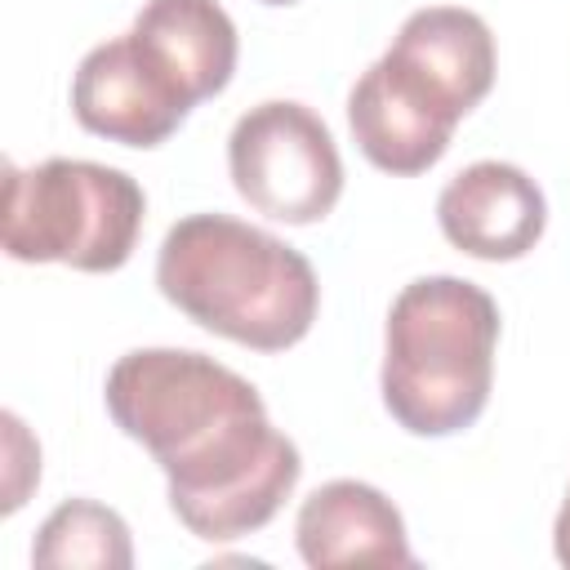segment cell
<instances>
[{
  "label": "cell",
  "instance_id": "cell-9",
  "mask_svg": "<svg viewBox=\"0 0 570 570\" xmlns=\"http://www.w3.org/2000/svg\"><path fill=\"white\" fill-rule=\"evenodd\" d=\"M129 36L187 107L223 94L240 53L236 22L218 0H147Z\"/></svg>",
  "mask_w": 570,
  "mask_h": 570
},
{
  "label": "cell",
  "instance_id": "cell-6",
  "mask_svg": "<svg viewBox=\"0 0 570 570\" xmlns=\"http://www.w3.org/2000/svg\"><path fill=\"white\" fill-rule=\"evenodd\" d=\"M227 169L240 200L289 227L321 223L343 196V156L334 134L294 98H267L232 125Z\"/></svg>",
  "mask_w": 570,
  "mask_h": 570
},
{
  "label": "cell",
  "instance_id": "cell-8",
  "mask_svg": "<svg viewBox=\"0 0 570 570\" xmlns=\"http://www.w3.org/2000/svg\"><path fill=\"white\" fill-rule=\"evenodd\" d=\"M436 223L454 249L481 263H512L539 245L548 227V200L521 165L476 160L441 187Z\"/></svg>",
  "mask_w": 570,
  "mask_h": 570
},
{
  "label": "cell",
  "instance_id": "cell-3",
  "mask_svg": "<svg viewBox=\"0 0 570 570\" xmlns=\"http://www.w3.org/2000/svg\"><path fill=\"white\" fill-rule=\"evenodd\" d=\"M156 285L187 321L254 352L294 347L321 307L312 263L232 214L178 218L160 240Z\"/></svg>",
  "mask_w": 570,
  "mask_h": 570
},
{
  "label": "cell",
  "instance_id": "cell-11",
  "mask_svg": "<svg viewBox=\"0 0 570 570\" xmlns=\"http://www.w3.org/2000/svg\"><path fill=\"white\" fill-rule=\"evenodd\" d=\"M36 566H94V570H129L134 543L129 525L116 508L94 499H67L58 503L31 543Z\"/></svg>",
  "mask_w": 570,
  "mask_h": 570
},
{
  "label": "cell",
  "instance_id": "cell-12",
  "mask_svg": "<svg viewBox=\"0 0 570 570\" xmlns=\"http://www.w3.org/2000/svg\"><path fill=\"white\" fill-rule=\"evenodd\" d=\"M4 436H9V490H4V508H9V499L18 494V472H27L31 481H40V445L22 459V450L31 445V436H27V428H22L18 414H4Z\"/></svg>",
  "mask_w": 570,
  "mask_h": 570
},
{
  "label": "cell",
  "instance_id": "cell-13",
  "mask_svg": "<svg viewBox=\"0 0 570 570\" xmlns=\"http://www.w3.org/2000/svg\"><path fill=\"white\" fill-rule=\"evenodd\" d=\"M552 552H557L561 566H570V490H566V503L552 521Z\"/></svg>",
  "mask_w": 570,
  "mask_h": 570
},
{
  "label": "cell",
  "instance_id": "cell-5",
  "mask_svg": "<svg viewBox=\"0 0 570 570\" xmlns=\"http://www.w3.org/2000/svg\"><path fill=\"white\" fill-rule=\"evenodd\" d=\"M142 187L98 160L49 156L31 169L4 165V254L18 263H67L76 272H116L142 232Z\"/></svg>",
  "mask_w": 570,
  "mask_h": 570
},
{
  "label": "cell",
  "instance_id": "cell-4",
  "mask_svg": "<svg viewBox=\"0 0 570 570\" xmlns=\"http://www.w3.org/2000/svg\"><path fill=\"white\" fill-rule=\"evenodd\" d=\"M499 303L463 276H419L383 330L379 392L387 414L414 436H454L472 428L494 387Z\"/></svg>",
  "mask_w": 570,
  "mask_h": 570
},
{
  "label": "cell",
  "instance_id": "cell-7",
  "mask_svg": "<svg viewBox=\"0 0 570 570\" xmlns=\"http://www.w3.org/2000/svg\"><path fill=\"white\" fill-rule=\"evenodd\" d=\"M187 111L191 107L151 71L129 31L94 45L71 76V116L107 142L160 147Z\"/></svg>",
  "mask_w": 570,
  "mask_h": 570
},
{
  "label": "cell",
  "instance_id": "cell-2",
  "mask_svg": "<svg viewBox=\"0 0 570 570\" xmlns=\"http://www.w3.org/2000/svg\"><path fill=\"white\" fill-rule=\"evenodd\" d=\"M494 85V36L481 13L459 4L414 9L387 53L347 94V125L361 156L383 174L432 169L454 125Z\"/></svg>",
  "mask_w": 570,
  "mask_h": 570
},
{
  "label": "cell",
  "instance_id": "cell-14",
  "mask_svg": "<svg viewBox=\"0 0 570 570\" xmlns=\"http://www.w3.org/2000/svg\"><path fill=\"white\" fill-rule=\"evenodd\" d=\"M263 4H298V0H263Z\"/></svg>",
  "mask_w": 570,
  "mask_h": 570
},
{
  "label": "cell",
  "instance_id": "cell-10",
  "mask_svg": "<svg viewBox=\"0 0 570 570\" xmlns=\"http://www.w3.org/2000/svg\"><path fill=\"white\" fill-rule=\"evenodd\" d=\"M298 557L312 570L330 566H414L396 503L352 476L316 485L294 521Z\"/></svg>",
  "mask_w": 570,
  "mask_h": 570
},
{
  "label": "cell",
  "instance_id": "cell-1",
  "mask_svg": "<svg viewBox=\"0 0 570 570\" xmlns=\"http://www.w3.org/2000/svg\"><path fill=\"white\" fill-rule=\"evenodd\" d=\"M102 401L160 463L174 517L205 543L263 530L298 485V445L272 428L258 387L205 352L134 347L107 370Z\"/></svg>",
  "mask_w": 570,
  "mask_h": 570
}]
</instances>
